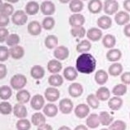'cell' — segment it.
<instances>
[{"label": "cell", "mask_w": 130, "mask_h": 130, "mask_svg": "<svg viewBox=\"0 0 130 130\" xmlns=\"http://www.w3.org/2000/svg\"><path fill=\"white\" fill-rule=\"evenodd\" d=\"M96 66L95 57L90 53H81L76 60L75 68L78 72L85 75H90L94 72Z\"/></svg>", "instance_id": "cell-1"}, {"label": "cell", "mask_w": 130, "mask_h": 130, "mask_svg": "<svg viewBox=\"0 0 130 130\" xmlns=\"http://www.w3.org/2000/svg\"><path fill=\"white\" fill-rule=\"evenodd\" d=\"M27 84V79L24 75L17 74L11 78L10 85L15 90H21Z\"/></svg>", "instance_id": "cell-2"}, {"label": "cell", "mask_w": 130, "mask_h": 130, "mask_svg": "<svg viewBox=\"0 0 130 130\" xmlns=\"http://www.w3.org/2000/svg\"><path fill=\"white\" fill-rule=\"evenodd\" d=\"M103 10L107 16L116 14L119 10V3L116 0H105L103 3Z\"/></svg>", "instance_id": "cell-3"}, {"label": "cell", "mask_w": 130, "mask_h": 130, "mask_svg": "<svg viewBox=\"0 0 130 130\" xmlns=\"http://www.w3.org/2000/svg\"><path fill=\"white\" fill-rule=\"evenodd\" d=\"M28 21V16L25 12L22 10H18L15 12L12 16V21L14 25L21 26L24 25Z\"/></svg>", "instance_id": "cell-4"}, {"label": "cell", "mask_w": 130, "mask_h": 130, "mask_svg": "<svg viewBox=\"0 0 130 130\" xmlns=\"http://www.w3.org/2000/svg\"><path fill=\"white\" fill-rule=\"evenodd\" d=\"M70 51L69 48L66 46H57L53 52V56L58 61H65L69 57Z\"/></svg>", "instance_id": "cell-5"}, {"label": "cell", "mask_w": 130, "mask_h": 130, "mask_svg": "<svg viewBox=\"0 0 130 130\" xmlns=\"http://www.w3.org/2000/svg\"><path fill=\"white\" fill-rule=\"evenodd\" d=\"M74 109L73 102L69 98H63L59 102V110L64 115H68L71 113Z\"/></svg>", "instance_id": "cell-6"}, {"label": "cell", "mask_w": 130, "mask_h": 130, "mask_svg": "<svg viewBox=\"0 0 130 130\" xmlns=\"http://www.w3.org/2000/svg\"><path fill=\"white\" fill-rule=\"evenodd\" d=\"M40 11L41 12L45 15V16L50 17L51 15H53L56 12V7L55 4L51 1L45 0L43 1L41 5H40Z\"/></svg>", "instance_id": "cell-7"}, {"label": "cell", "mask_w": 130, "mask_h": 130, "mask_svg": "<svg viewBox=\"0 0 130 130\" xmlns=\"http://www.w3.org/2000/svg\"><path fill=\"white\" fill-rule=\"evenodd\" d=\"M44 96L46 100L50 102H54L57 101L60 98V92L55 87H49L47 88L45 92H44Z\"/></svg>", "instance_id": "cell-8"}, {"label": "cell", "mask_w": 130, "mask_h": 130, "mask_svg": "<svg viewBox=\"0 0 130 130\" xmlns=\"http://www.w3.org/2000/svg\"><path fill=\"white\" fill-rule=\"evenodd\" d=\"M85 23V17L80 13H74L69 18V24L71 27L83 26Z\"/></svg>", "instance_id": "cell-9"}, {"label": "cell", "mask_w": 130, "mask_h": 130, "mask_svg": "<svg viewBox=\"0 0 130 130\" xmlns=\"http://www.w3.org/2000/svg\"><path fill=\"white\" fill-rule=\"evenodd\" d=\"M68 92L70 96L72 98H79L84 92V88L79 83H72L69 86Z\"/></svg>", "instance_id": "cell-10"}, {"label": "cell", "mask_w": 130, "mask_h": 130, "mask_svg": "<svg viewBox=\"0 0 130 130\" xmlns=\"http://www.w3.org/2000/svg\"><path fill=\"white\" fill-rule=\"evenodd\" d=\"M86 35L88 40H91L92 42H98L102 39V31L100 28L92 27L88 29Z\"/></svg>", "instance_id": "cell-11"}, {"label": "cell", "mask_w": 130, "mask_h": 130, "mask_svg": "<svg viewBox=\"0 0 130 130\" xmlns=\"http://www.w3.org/2000/svg\"><path fill=\"white\" fill-rule=\"evenodd\" d=\"M44 98L40 94L35 95L30 100V106L35 110H40L44 106Z\"/></svg>", "instance_id": "cell-12"}, {"label": "cell", "mask_w": 130, "mask_h": 130, "mask_svg": "<svg viewBox=\"0 0 130 130\" xmlns=\"http://www.w3.org/2000/svg\"><path fill=\"white\" fill-rule=\"evenodd\" d=\"M88 9L92 14H98L103 9V3L101 0H89L88 3Z\"/></svg>", "instance_id": "cell-13"}, {"label": "cell", "mask_w": 130, "mask_h": 130, "mask_svg": "<svg viewBox=\"0 0 130 130\" xmlns=\"http://www.w3.org/2000/svg\"><path fill=\"white\" fill-rule=\"evenodd\" d=\"M89 112H90L89 106L86 104H79L75 109V115L79 119L86 118L88 116Z\"/></svg>", "instance_id": "cell-14"}, {"label": "cell", "mask_w": 130, "mask_h": 130, "mask_svg": "<svg viewBox=\"0 0 130 130\" xmlns=\"http://www.w3.org/2000/svg\"><path fill=\"white\" fill-rule=\"evenodd\" d=\"M130 21L129 14L125 11H120L118 12L115 16V21L119 25H127Z\"/></svg>", "instance_id": "cell-15"}, {"label": "cell", "mask_w": 130, "mask_h": 130, "mask_svg": "<svg viewBox=\"0 0 130 130\" xmlns=\"http://www.w3.org/2000/svg\"><path fill=\"white\" fill-rule=\"evenodd\" d=\"M27 30L29 35L33 36L39 35L42 32V25L37 21H32L29 23L27 26Z\"/></svg>", "instance_id": "cell-16"}, {"label": "cell", "mask_w": 130, "mask_h": 130, "mask_svg": "<svg viewBox=\"0 0 130 130\" xmlns=\"http://www.w3.org/2000/svg\"><path fill=\"white\" fill-rule=\"evenodd\" d=\"M12 112L14 116L18 119H25L28 115L26 107L21 103H17L14 106Z\"/></svg>", "instance_id": "cell-17"}, {"label": "cell", "mask_w": 130, "mask_h": 130, "mask_svg": "<svg viewBox=\"0 0 130 130\" xmlns=\"http://www.w3.org/2000/svg\"><path fill=\"white\" fill-rule=\"evenodd\" d=\"M47 70L52 74H58L62 70V64L57 59H53L47 62Z\"/></svg>", "instance_id": "cell-18"}, {"label": "cell", "mask_w": 130, "mask_h": 130, "mask_svg": "<svg viewBox=\"0 0 130 130\" xmlns=\"http://www.w3.org/2000/svg\"><path fill=\"white\" fill-rule=\"evenodd\" d=\"M78 70L74 66H67L63 70V76L68 81H74L78 77Z\"/></svg>", "instance_id": "cell-19"}, {"label": "cell", "mask_w": 130, "mask_h": 130, "mask_svg": "<svg viewBox=\"0 0 130 130\" xmlns=\"http://www.w3.org/2000/svg\"><path fill=\"white\" fill-rule=\"evenodd\" d=\"M96 24H98V26L102 29H110L112 25V19L107 15H103L98 19Z\"/></svg>", "instance_id": "cell-20"}, {"label": "cell", "mask_w": 130, "mask_h": 130, "mask_svg": "<svg viewBox=\"0 0 130 130\" xmlns=\"http://www.w3.org/2000/svg\"><path fill=\"white\" fill-rule=\"evenodd\" d=\"M106 59L110 62H117L122 57V53L118 48H111L106 53Z\"/></svg>", "instance_id": "cell-21"}, {"label": "cell", "mask_w": 130, "mask_h": 130, "mask_svg": "<svg viewBox=\"0 0 130 130\" xmlns=\"http://www.w3.org/2000/svg\"><path fill=\"white\" fill-rule=\"evenodd\" d=\"M9 53H10V56L13 59H15V60H20V59H21L24 57L25 50H24L23 47L19 46V45H16V46H13L10 48Z\"/></svg>", "instance_id": "cell-22"}, {"label": "cell", "mask_w": 130, "mask_h": 130, "mask_svg": "<svg viewBox=\"0 0 130 130\" xmlns=\"http://www.w3.org/2000/svg\"><path fill=\"white\" fill-rule=\"evenodd\" d=\"M30 75L35 79H41L45 75V70H44L43 66L35 65L32 66L30 70Z\"/></svg>", "instance_id": "cell-23"}, {"label": "cell", "mask_w": 130, "mask_h": 130, "mask_svg": "<svg viewBox=\"0 0 130 130\" xmlns=\"http://www.w3.org/2000/svg\"><path fill=\"white\" fill-rule=\"evenodd\" d=\"M94 79L96 83L98 85H104L108 81V73L104 70H98L95 73Z\"/></svg>", "instance_id": "cell-24"}, {"label": "cell", "mask_w": 130, "mask_h": 130, "mask_svg": "<svg viewBox=\"0 0 130 130\" xmlns=\"http://www.w3.org/2000/svg\"><path fill=\"white\" fill-rule=\"evenodd\" d=\"M123 99L120 98V96H115L113 98H111L109 99L108 101V106L110 110H112L114 111H116L120 110L122 106H123Z\"/></svg>", "instance_id": "cell-25"}, {"label": "cell", "mask_w": 130, "mask_h": 130, "mask_svg": "<svg viewBox=\"0 0 130 130\" xmlns=\"http://www.w3.org/2000/svg\"><path fill=\"white\" fill-rule=\"evenodd\" d=\"M43 114L45 115L46 116L53 118L55 117L58 113V108L57 106L53 103H48L47 105L43 106Z\"/></svg>", "instance_id": "cell-26"}, {"label": "cell", "mask_w": 130, "mask_h": 130, "mask_svg": "<svg viewBox=\"0 0 130 130\" xmlns=\"http://www.w3.org/2000/svg\"><path fill=\"white\" fill-rule=\"evenodd\" d=\"M96 98H98L99 101L105 102V101H107V100L110 99V92L108 89V88L102 86V87H100L98 90H96Z\"/></svg>", "instance_id": "cell-27"}, {"label": "cell", "mask_w": 130, "mask_h": 130, "mask_svg": "<svg viewBox=\"0 0 130 130\" xmlns=\"http://www.w3.org/2000/svg\"><path fill=\"white\" fill-rule=\"evenodd\" d=\"M86 124L87 127L89 128H96L101 124H100L99 116L95 113L89 115L86 120Z\"/></svg>", "instance_id": "cell-28"}, {"label": "cell", "mask_w": 130, "mask_h": 130, "mask_svg": "<svg viewBox=\"0 0 130 130\" xmlns=\"http://www.w3.org/2000/svg\"><path fill=\"white\" fill-rule=\"evenodd\" d=\"M40 9V6L35 1H29L25 5V13L30 16H34L39 12Z\"/></svg>", "instance_id": "cell-29"}, {"label": "cell", "mask_w": 130, "mask_h": 130, "mask_svg": "<svg viewBox=\"0 0 130 130\" xmlns=\"http://www.w3.org/2000/svg\"><path fill=\"white\" fill-rule=\"evenodd\" d=\"M47 82L49 84V85H51V87L57 88L61 86L64 80H63V78L61 75H59V74H53L48 78Z\"/></svg>", "instance_id": "cell-30"}, {"label": "cell", "mask_w": 130, "mask_h": 130, "mask_svg": "<svg viewBox=\"0 0 130 130\" xmlns=\"http://www.w3.org/2000/svg\"><path fill=\"white\" fill-rule=\"evenodd\" d=\"M122 72H123V66L119 62H114L112 65L110 66L108 69L109 75L114 77L120 75Z\"/></svg>", "instance_id": "cell-31"}, {"label": "cell", "mask_w": 130, "mask_h": 130, "mask_svg": "<svg viewBox=\"0 0 130 130\" xmlns=\"http://www.w3.org/2000/svg\"><path fill=\"white\" fill-rule=\"evenodd\" d=\"M16 98L17 101L19 103L25 104L30 100V93L25 89H21L19 92H17Z\"/></svg>", "instance_id": "cell-32"}, {"label": "cell", "mask_w": 130, "mask_h": 130, "mask_svg": "<svg viewBox=\"0 0 130 130\" xmlns=\"http://www.w3.org/2000/svg\"><path fill=\"white\" fill-rule=\"evenodd\" d=\"M102 44L106 48H113L116 44V39L113 35L107 34L102 38Z\"/></svg>", "instance_id": "cell-33"}, {"label": "cell", "mask_w": 130, "mask_h": 130, "mask_svg": "<svg viewBox=\"0 0 130 130\" xmlns=\"http://www.w3.org/2000/svg\"><path fill=\"white\" fill-rule=\"evenodd\" d=\"M99 120H100V124L102 125L110 126L111 123L114 121V118L107 111H102L99 114Z\"/></svg>", "instance_id": "cell-34"}, {"label": "cell", "mask_w": 130, "mask_h": 130, "mask_svg": "<svg viewBox=\"0 0 130 130\" xmlns=\"http://www.w3.org/2000/svg\"><path fill=\"white\" fill-rule=\"evenodd\" d=\"M44 44L48 49H53L56 48L58 45V38L56 35H50L46 37L44 40Z\"/></svg>", "instance_id": "cell-35"}, {"label": "cell", "mask_w": 130, "mask_h": 130, "mask_svg": "<svg viewBox=\"0 0 130 130\" xmlns=\"http://www.w3.org/2000/svg\"><path fill=\"white\" fill-rule=\"evenodd\" d=\"M69 7L73 13H79L84 9V3L82 0H71L69 3Z\"/></svg>", "instance_id": "cell-36"}, {"label": "cell", "mask_w": 130, "mask_h": 130, "mask_svg": "<svg viewBox=\"0 0 130 130\" xmlns=\"http://www.w3.org/2000/svg\"><path fill=\"white\" fill-rule=\"evenodd\" d=\"M91 47H92V44L90 41L88 39H84L77 44L76 50L79 53H85L90 50Z\"/></svg>", "instance_id": "cell-37"}, {"label": "cell", "mask_w": 130, "mask_h": 130, "mask_svg": "<svg viewBox=\"0 0 130 130\" xmlns=\"http://www.w3.org/2000/svg\"><path fill=\"white\" fill-rule=\"evenodd\" d=\"M31 123L35 126H39L46 123V118L41 112H36L31 116Z\"/></svg>", "instance_id": "cell-38"}, {"label": "cell", "mask_w": 130, "mask_h": 130, "mask_svg": "<svg viewBox=\"0 0 130 130\" xmlns=\"http://www.w3.org/2000/svg\"><path fill=\"white\" fill-rule=\"evenodd\" d=\"M127 85L124 84H116L112 89V93L116 96H121L126 94L127 92Z\"/></svg>", "instance_id": "cell-39"}, {"label": "cell", "mask_w": 130, "mask_h": 130, "mask_svg": "<svg viewBox=\"0 0 130 130\" xmlns=\"http://www.w3.org/2000/svg\"><path fill=\"white\" fill-rule=\"evenodd\" d=\"M14 13V7L9 3H3L0 5V14L6 15V16H12Z\"/></svg>", "instance_id": "cell-40"}, {"label": "cell", "mask_w": 130, "mask_h": 130, "mask_svg": "<svg viewBox=\"0 0 130 130\" xmlns=\"http://www.w3.org/2000/svg\"><path fill=\"white\" fill-rule=\"evenodd\" d=\"M86 29L84 26H78V27H72L70 29V34L73 37L75 38L82 39L86 35Z\"/></svg>", "instance_id": "cell-41"}, {"label": "cell", "mask_w": 130, "mask_h": 130, "mask_svg": "<svg viewBox=\"0 0 130 130\" xmlns=\"http://www.w3.org/2000/svg\"><path fill=\"white\" fill-rule=\"evenodd\" d=\"M12 95V88L7 85L0 87V99L2 100H8Z\"/></svg>", "instance_id": "cell-42"}, {"label": "cell", "mask_w": 130, "mask_h": 130, "mask_svg": "<svg viewBox=\"0 0 130 130\" xmlns=\"http://www.w3.org/2000/svg\"><path fill=\"white\" fill-rule=\"evenodd\" d=\"M16 128L17 130H29L31 128V124L27 119H20L17 122Z\"/></svg>", "instance_id": "cell-43"}, {"label": "cell", "mask_w": 130, "mask_h": 130, "mask_svg": "<svg viewBox=\"0 0 130 130\" xmlns=\"http://www.w3.org/2000/svg\"><path fill=\"white\" fill-rule=\"evenodd\" d=\"M55 20L53 17H45L42 21V27L46 29V30H51L55 26Z\"/></svg>", "instance_id": "cell-44"}, {"label": "cell", "mask_w": 130, "mask_h": 130, "mask_svg": "<svg viewBox=\"0 0 130 130\" xmlns=\"http://www.w3.org/2000/svg\"><path fill=\"white\" fill-rule=\"evenodd\" d=\"M13 111L12 105L8 102H0V114L3 116L10 115Z\"/></svg>", "instance_id": "cell-45"}, {"label": "cell", "mask_w": 130, "mask_h": 130, "mask_svg": "<svg viewBox=\"0 0 130 130\" xmlns=\"http://www.w3.org/2000/svg\"><path fill=\"white\" fill-rule=\"evenodd\" d=\"M87 103L88 105L92 107V109H98L100 105V101L96 98L95 94H89L87 96Z\"/></svg>", "instance_id": "cell-46"}, {"label": "cell", "mask_w": 130, "mask_h": 130, "mask_svg": "<svg viewBox=\"0 0 130 130\" xmlns=\"http://www.w3.org/2000/svg\"><path fill=\"white\" fill-rule=\"evenodd\" d=\"M127 128V124L124 121L118 120L116 121H113L110 125V130H126Z\"/></svg>", "instance_id": "cell-47"}, {"label": "cell", "mask_w": 130, "mask_h": 130, "mask_svg": "<svg viewBox=\"0 0 130 130\" xmlns=\"http://www.w3.org/2000/svg\"><path fill=\"white\" fill-rule=\"evenodd\" d=\"M19 43H20V37L17 34H10L6 40L7 45L10 46L11 47L13 46L18 45Z\"/></svg>", "instance_id": "cell-48"}, {"label": "cell", "mask_w": 130, "mask_h": 130, "mask_svg": "<svg viewBox=\"0 0 130 130\" xmlns=\"http://www.w3.org/2000/svg\"><path fill=\"white\" fill-rule=\"evenodd\" d=\"M10 53L8 47L6 46H0V61L3 62L9 58Z\"/></svg>", "instance_id": "cell-49"}, {"label": "cell", "mask_w": 130, "mask_h": 130, "mask_svg": "<svg viewBox=\"0 0 130 130\" xmlns=\"http://www.w3.org/2000/svg\"><path fill=\"white\" fill-rule=\"evenodd\" d=\"M9 35L8 29L6 28H0V43L5 42Z\"/></svg>", "instance_id": "cell-50"}, {"label": "cell", "mask_w": 130, "mask_h": 130, "mask_svg": "<svg viewBox=\"0 0 130 130\" xmlns=\"http://www.w3.org/2000/svg\"><path fill=\"white\" fill-rule=\"evenodd\" d=\"M10 21L9 17L6 16V15L0 14V28H5L8 25Z\"/></svg>", "instance_id": "cell-51"}, {"label": "cell", "mask_w": 130, "mask_h": 130, "mask_svg": "<svg viewBox=\"0 0 130 130\" xmlns=\"http://www.w3.org/2000/svg\"><path fill=\"white\" fill-rule=\"evenodd\" d=\"M121 82L125 85H129L130 84V72H124L121 74V77H120Z\"/></svg>", "instance_id": "cell-52"}, {"label": "cell", "mask_w": 130, "mask_h": 130, "mask_svg": "<svg viewBox=\"0 0 130 130\" xmlns=\"http://www.w3.org/2000/svg\"><path fill=\"white\" fill-rule=\"evenodd\" d=\"M7 66L4 64H1L0 63V79H4L7 75Z\"/></svg>", "instance_id": "cell-53"}, {"label": "cell", "mask_w": 130, "mask_h": 130, "mask_svg": "<svg viewBox=\"0 0 130 130\" xmlns=\"http://www.w3.org/2000/svg\"><path fill=\"white\" fill-rule=\"evenodd\" d=\"M37 130H53V127L48 124H46L44 123L41 125L38 126V128H37Z\"/></svg>", "instance_id": "cell-54"}, {"label": "cell", "mask_w": 130, "mask_h": 130, "mask_svg": "<svg viewBox=\"0 0 130 130\" xmlns=\"http://www.w3.org/2000/svg\"><path fill=\"white\" fill-rule=\"evenodd\" d=\"M124 34L126 37L130 38V23L125 25V26L124 28Z\"/></svg>", "instance_id": "cell-55"}, {"label": "cell", "mask_w": 130, "mask_h": 130, "mask_svg": "<svg viewBox=\"0 0 130 130\" xmlns=\"http://www.w3.org/2000/svg\"><path fill=\"white\" fill-rule=\"evenodd\" d=\"M123 7L127 12H130V0H124Z\"/></svg>", "instance_id": "cell-56"}, {"label": "cell", "mask_w": 130, "mask_h": 130, "mask_svg": "<svg viewBox=\"0 0 130 130\" xmlns=\"http://www.w3.org/2000/svg\"><path fill=\"white\" fill-rule=\"evenodd\" d=\"M75 130H88V128L87 126L83 125V124H79V125L76 126L75 128Z\"/></svg>", "instance_id": "cell-57"}, {"label": "cell", "mask_w": 130, "mask_h": 130, "mask_svg": "<svg viewBox=\"0 0 130 130\" xmlns=\"http://www.w3.org/2000/svg\"><path fill=\"white\" fill-rule=\"evenodd\" d=\"M58 130H71L70 129L68 126H66V125H63V126H61V127H60L58 128Z\"/></svg>", "instance_id": "cell-58"}, {"label": "cell", "mask_w": 130, "mask_h": 130, "mask_svg": "<svg viewBox=\"0 0 130 130\" xmlns=\"http://www.w3.org/2000/svg\"><path fill=\"white\" fill-rule=\"evenodd\" d=\"M6 2H7V3H17L19 0H5Z\"/></svg>", "instance_id": "cell-59"}, {"label": "cell", "mask_w": 130, "mask_h": 130, "mask_svg": "<svg viewBox=\"0 0 130 130\" xmlns=\"http://www.w3.org/2000/svg\"><path fill=\"white\" fill-rule=\"evenodd\" d=\"M70 1H71V0H59V2L61 3H68Z\"/></svg>", "instance_id": "cell-60"}, {"label": "cell", "mask_w": 130, "mask_h": 130, "mask_svg": "<svg viewBox=\"0 0 130 130\" xmlns=\"http://www.w3.org/2000/svg\"><path fill=\"white\" fill-rule=\"evenodd\" d=\"M3 3L2 2V0H0V5H2V4H3Z\"/></svg>", "instance_id": "cell-61"}, {"label": "cell", "mask_w": 130, "mask_h": 130, "mask_svg": "<svg viewBox=\"0 0 130 130\" xmlns=\"http://www.w3.org/2000/svg\"><path fill=\"white\" fill-rule=\"evenodd\" d=\"M101 130H110V129H107V128H102V129H101Z\"/></svg>", "instance_id": "cell-62"}, {"label": "cell", "mask_w": 130, "mask_h": 130, "mask_svg": "<svg viewBox=\"0 0 130 130\" xmlns=\"http://www.w3.org/2000/svg\"><path fill=\"white\" fill-rule=\"evenodd\" d=\"M83 1H87V0H83Z\"/></svg>", "instance_id": "cell-63"}, {"label": "cell", "mask_w": 130, "mask_h": 130, "mask_svg": "<svg viewBox=\"0 0 130 130\" xmlns=\"http://www.w3.org/2000/svg\"><path fill=\"white\" fill-rule=\"evenodd\" d=\"M129 118H130V113H129Z\"/></svg>", "instance_id": "cell-64"}]
</instances>
